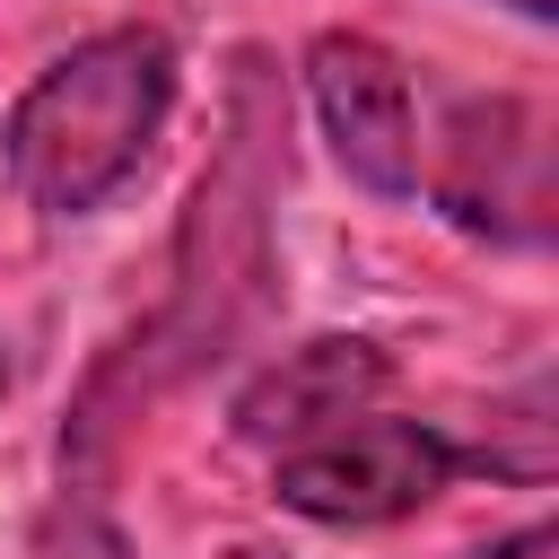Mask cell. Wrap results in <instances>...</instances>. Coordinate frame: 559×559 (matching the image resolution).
Segmentation results:
<instances>
[{
	"label": "cell",
	"mask_w": 559,
	"mask_h": 559,
	"mask_svg": "<svg viewBox=\"0 0 559 559\" xmlns=\"http://www.w3.org/2000/svg\"><path fill=\"white\" fill-rule=\"evenodd\" d=\"M507 9H515V17H533V26H550V17H559V0H507Z\"/></svg>",
	"instance_id": "9"
},
{
	"label": "cell",
	"mask_w": 559,
	"mask_h": 559,
	"mask_svg": "<svg viewBox=\"0 0 559 559\" xmlns=\"http://www.w3.org/2000/svg\"><path fill=\"white\" fill-rule=\"evenodd\" d=\"M288 192V79L271 52H236L227 87H218V140L210 166L192 175V201L175 218V271L157 314L87 376V402L70 419V463H96V445L140 419L157 393L210 376L227 349H245V332L262 323L271 288H280V253H271V218Z\"/></svg>",
	"instance_id": "1"
},
{
	"label": "cell",
	"mask_w": 559,
	"mask_h": 559,
	"mask_svg": "<svg viewBox=\"0 0 559 559\" xmlns=\"http://www.w3.org/2000/svg\"><path fill=\"white\" fill-rule=\"evenodd\" d=\"M454 480H463V437H445L437 419H393V411L341 419L271 463V498L332 533L402 524L428 498H445Z\"/></svg>",
	"instance_id": "4"
},
{
	"label": "cell",
	"mask_w": 559,
	"mask_h": 559,
	"mask_svg": "<svg viewBox=\"0 0 559 559\" xmlns=\"http://www.w3.org/2000/svg\"><path fill=\"white\" fill-rule=\"evenodd\" d=\"M306 105L358 192H376V201L419 192V96H411V70L393 44H376L358 26H323L306 44Z\"/></svg>",
	"instance_id": "5"
},
{
	"label": "cell",
	"mask_w": 559,
	"mask_h": 559,
	"mask_svg": "<svg viewBox=\"0 0 559 559\" xmlns=\"http://www.w3.org/2000/svg\"><path fill=\"white\" fill-rule=\"evenodd\" d=\"M393 393V358L376 349V341H358V332H323V341H297V349H280L245 393H236V437L245 445H306V437H323V428H341V419H367L376 402Z\"/></svg>",
	"instance_id": "6"
},
{
	"label": "cell",
	"mask_w": 559,
	"mask_h": 559,
	"mask_svg": "<svg viewBox=\"0 0 559 559\" xmlns=\"http://www.w3.org/2000/svg\"><path fill=\"white\" fill-rule=\"evenodd\" d=\"M419 192L445 227L533 253L550 245V122L524 96H454L437 140H419Z\"/></svg>",
	"instance_id": "3"
},
{
	"label": "cell",
	"mask_w": 559,
	"mask_h": 559,
	"mask_svg": "<svg viewBox=\"0 0 559 559\" xmlns=\"http://www.w3.org/2000/svg\"><path fill=\"white\" fill-rule=\"evenodd\" d=\"M0 402H9V341H0Z\"/></svg>",
	"instance_id": "10"
},
{
	"label": "cell",
	"mask_w": 559,
	"mask_h": 559,
	"mask_svg": "<svg viewBox=\"0 0 559 559\" xmlns=\"http://www.w3.org/2000/svg\"><path fill=\"white\" fill-rule=\"evenodd\" d=\"M463 559H559V524L533 515V524H515V533H498V542H480V550H463Z\"/></svg>",
	"instance_id": "8"
},
{
	"label": "cell",
	"mask_w": 559,
	"mask_h": 559,
	"mask_svg": "<svg viewBox=\"0 0 559 559\" xmlns=\"http://www.w3.org/2000/svg\"><path fill=\"white\" fill-rule=\"evenodd\" d=\"M175 87H183V61L166 26L79 35L17 87L0 122V183L35 218H96L166 140Z\"/></svg>",
	"instance_id": "2"
},
{
	"label": "cell",
	"mask_w": 559,
	"mask_h": 559,
	"mask_svg": "<svg viewBox=\"0 0 559 559\" xmlns=\"http://www.w3.org/2000/svg\"><path fill=\"white\" fill-rule=\"evenodd\" d=\"M35 559H140V550L122 542V524L96 498H61L52 524H44V542H35Z\"/></svg>",
	"instance_id": "7"
}]
</instances>
